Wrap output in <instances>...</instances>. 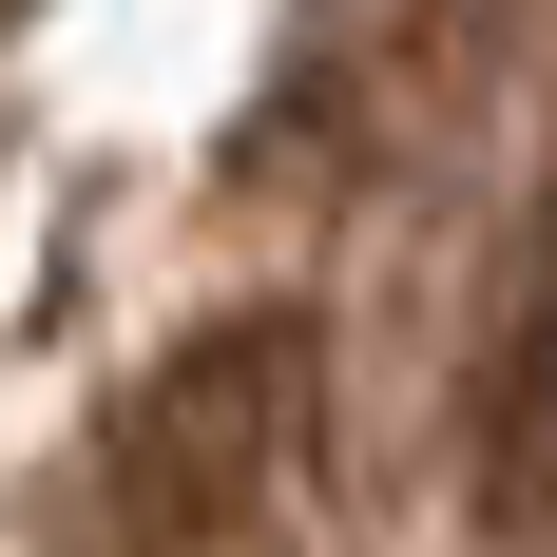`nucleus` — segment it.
<instances>
[{"mask_svg": "<svg viewBox=\"0 0 557 557\" xmlns=\"http://www.w3.org/2000/svg\"><path fill=\"white\" fill-rule=\"evenodd\" d=\"M270 461H288V327H193L97 443V539L115 557H212V539H250Z\"/></svg>", "mask_w": 557, "mask_h": 557, "instance_id": "nucleus-1", "label": "nucleus"}]
</instances>
